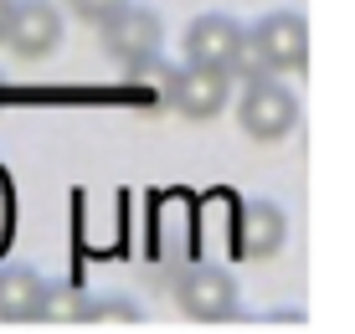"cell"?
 I'll return each instance as SVG.
<instances>
[{"mask_svg":"<svg viewBox=\"0 0 355 334\" xmlns=\"http://www.w3.org/2000/svg\"><path fill=\"white\" fill-rule=\"evenodd\" d=\"M248 31L258 36V46H263L273 72H299L309 62V21L299 10H268L258 26H248Z\"/></svg>","mask_w":355,"mask_h":334,"instance_id":"obj_5","label":"cell"},{"mask_svg":"<svg viewBox=\"0 0 355 334\" xmlns=\"http://www.w3.org/2000/svg\"><path fill=\"white\" fill-rule=\"evenodd\" d=\"M175 78H180V67H170V62L155 52V57H144V62H134L129 67V93L139 98V103H155V108H165L170 98H175Z\"/></svg>","mask_w":355,"mask_h":334,"instance_id":"obj_10","label":"cell"},{"mask_svg":"<svg viewBox=\"0 0 355 334\" xmlns=\"http://www.w3.org/2000/svg\"><path fill=\"white\" fill-rule=\"evenodd\" d=\"M0 42L10 46L16 57H46L57 42H62V16H57V6L52 0H16L10 6V21H6V36Z\"/></svg>","mask_w":355,"mask_h":334,"instance_id":"obj_3","label":"cell"},{"mask_svg":"<svg viewBox=\"0 0 355 334\" xmlns=\"http://www.w3.org/2000/svg\"><path fill=\"white\" fill-rule=\"evenodd\" d=\"M232 98V72L227 67H206V62H186L175 78V98H170V108H175L180 118H216L227 108Z\"/></svg>","mask_w":355,"mask_h":334,"instance_id":"obj_4","label":"cell"},{"mask_svg":"<svg viewBox=\"0 0 355 334\" xmlns=\"http://www.w3.org/2000/svg\"><path fill=\"white\" fill-rule=\"evenodd\" d=\"M98 31H103V52L114 57V62H124V67L155 57V52H160V36H165L160 16H155V10H144V6H134V0H129L124 10H114Z\"/></svg>","mask_w":355,"mask_h":334,"instance_id":"obj_2","label":"cell"},{"mask_svg":"<svg viewBox=\"0 0 355 334\" xmlns=\"http://www.w3.org/2000/svg\"><path fill=\"white\" fill-rule=\"evenodd\" d=\"M237 118H242V129H248L252 139L278 144V139H288L293 123H299V98H293V88L278 82V72H273V78H258V82L242 88Z\"/></svg>","mask_w":355,"mask_h":334,"instance_id":"obj_1","label":"cell"},{"mask_svg":"<svg viewBox=\"0 0 355 334\" xmlns=\"http://www.w3.org/2000/svg\"><path fill=\"white\" fill-rule=\"evenodd\" d=\"M242 31L232 16H222V10H211V16H196L186 26V62H206V67H227L232 52H237Z\"/></svg>","mask_w":355,"mask_h":334,"instance_id":"obj_8","label":"cell"},{"mask_svg":"<svg viewBox=\"0 0 355 334\" xmlns=\"http://www.w3.org/2000/svg\"><path fill=\"white\" fill-rule=\"evenodd\" d=\"M180 308L191 319H232L237 314V283L227 267H191L180 278Z\"/></svg>","mask_w":355,"mask_h":334,"instance_id":"obj_6","label":"cell"},{"mask_svg":"<svg viewBox=\"0 0 355 334\" xmlns=\"http://www.w3.org/2000/svg\"><path fill=\"white\" fill-rule=\"evenodd\" d=\"M227 72H232V78H242V82L273 78V67H268V57H263V46H258V36H252V31H242V42H237V52H232Z\"/></svg>","mask_w":355,"mask_h":334,"instance_id":"obj_12","label":"cell"},{"mask_svg":"<svg viewBox=\"0 0 355 334\" xmlns=\"http://www.w3.org/2000/svg\"><path fill=\"white\" fill-rule=\"evenodd\" d=\"M284 237H288V216L278 201H268V195L242 201V211H237V252L242 257H273L284 247Z\"/></svg>","mask_w":355,"mask_h":334,"instance_id":"obj_7","label":"cell"},{"mask_svg":"<svg viewBox=\"0 0 355 334\" xmlns=\"http://www.w3.org/2000/svg\"><path fill=\"white\" fill-rule=\"evenodd\" d=\"M83 324H139V308L129 299H88L83 304Z\"/></svg>","mask_w":355,"mask_h":334,"instance_id":"obj_13","label":"cell"},{"mask_svg":"<svg viewBox=\"0 0 355 334\" xmlns=\"http://www.w3.org/2000/svg\"><path fill=\"white\" fill-rule=\"evenodd\" d=\"M10 6H16V0H0V36H6V21H10Z\"/></svg>","mask_w":355,"mask_h":334,"instance_id":"obj_15","label":"cell"},{"mask_svg":"<svg viewBox=\"0 0 355 334\" xmlns=\"http://www.w3.org/2000/svg\"><path fill=\"white\" fill-rule=\"evenodd\" d=\"M129 0H72V16L78 21H88V26H103L114 10H124Z\"/></svg>","mask_w":355,"mask_h":334,"instance_id":"obj_14","label":"cell"},{"mask_svg":"<svg viewBox=\"0 0 355 334\" xmlns=\"http://www.w3.org/2000/svg\"><path fill=\"white\" fill-rule=\"evenodd\" d=\"M42 293L46 278L26 263H6L0 267V319L6 324H26V319H42Z\"/></svg>","mask_w":355,"mask_h":334,"instance_id":"obj_9","label":"cell"},{"mask_svg":"<svg viewBox=\"0 0 355 334\" xmlns=\"http://www.w3.org/2000/svg\"><path fill=\"white\" fill-rule=\"evenodd\" d=\"M83 288H72V283H46L42 293V319L46 324H83Z\"/></svg>","mask_w":355,"mask_h":334,"instance_id":"obj_11","label":"cell"}]
</instances>
